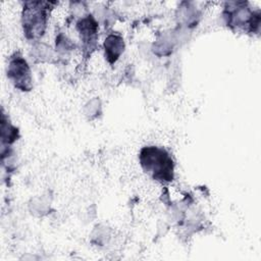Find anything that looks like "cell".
Here are the masks:
<instances>
[{"mask_svg": "<svg viewBox=\"0 0 261 261\" xmlns=\"http://www.w3.org/2000/svg\"><path fill=\"white\" fill-rule=\"evenodd\" d=\"M176 17L181 25L190 28L198 22L199 11L197 7L191 2H181L177 8Z\"/></svg>", "mask_w": 261, "mask_h": 261, "instance_id": "7", "label": "cell"}, {"mask_svg": "<svg viewBox=\"0 0 261 261\" xmlns=\"http://www.w3.org/2000/svg\"><path fill=\"white\" fill-rule=\"evenodd\" d=\"M139 161L143 170L154 180L167 184L174 178V161L163 147L145 146L141 149Z\"/></svg>", "mask_w": 261, "mask_h": 261, "instance_id": "1", "label": "cell"}, {"mask_svg": "<svg viewBox=\"0 0 261 261\" xmlns=\"http://www.w3.org/2000/svg\"><path fill=\"white\" fill-rule=\"evenodd\" d=\"M52 4L44 1H25L22 3L20 22L23 35L29 41H41V38L45 35L49 19V8Z\"/></svg>", "mask_w": 261, "mask_h": 261, "instance_id": "2", "label": "cell"}, {"mask_svg": "<svg viewBox=\"0 0 261 261\" xmlns=\"http://www.w3.org/2000/svg\"><path fill=\"white\" fill-rule=\"evenodd\" d=\"M225 23L230 28L255 32L259 29L260 13L254 11L247 2H227L223 12Z\"/></svg>", "mask_w": 261, "mask_h": 261, "instance_id": "3", "label": "cell"}, {"mask_svg": "<svg viewBox=\"0 0 261 261\" xmlns=\"http://www.w3.org/2000/svg\"><path fill=\"white\" fill-rule=\"evenodd\" d=\"M19 137L18 128L9 120V117L2 112L1 115V147H11Z\"/></svg>", "mask_w": 261, "mask_h": 261, "instance_id": "8", "label": "cell"}, {"mask_svg": "<svg viewBox=\"0 0 261 261\" xmlns=\"http://www.w3.org/2000/svg\"><path fill=\"white\" fill-rule=\"evenodd\" d=\"M54 57H57L56 52L52 50V48L41 42H34L32 47V58L39 62H50Z\"/></svg>", "mask_w": 261, "mask_h": 261, "instance_id": "9", "label": "cell"}, {"mask_svg": "<svg viewBox=\"0 0 261 261\" xmlns=\"http://www.w3.org/2000/svg\"><path fill=\"white\" fill-rule=\"evenodd\" d=\"M75 31L79 35L83 49L88 52L94 50L97 46L99 21L91 12L76 19Z\"/></svg>", "mask_w": 261, "mask_h": 261, "instance_id": "5", "label": "cell"}, {"mask_svg": "<svg viewBox=\"0 0 261 261\" xmlns=\"http://www.w3.org/2000/svg\"><path fill=\"white\" fill-rule=\"evenodd\" d=\"M86 115H88L90 118L96 117L98 113H100V109H101V104L99 102V100L97 99H93L91 100L87 105H86Z\"/></svg>", "mask_w": 261, "mask_h": 261, "instance_id": "10", "label": "cell"}, {"mask_svg": "<svg viewBox=\"0 0 261 261\" xmlns=\"http://www.w3.org/2000/svg\"><path fill=\"white\" fill-rule=\"evenodd\" d=\"M6 74L9 82L20 92H30L33 89V74L28 60L15 52L8 58Z\"/></svg>", "mask_w": 261, "mask_h": 261, "instance_id": "4", "label": "cell"}, {"mask_svg": "<svg viewBox=\"0 0 261 261\" xmlns=\"http://www.w3.org/2000/svg\"><path fill=\"white\" fill-rule=\"evenodd\" d=\"M125 49V43L121 35L110 33L106 36L103 42V50L106 61L109 64H114L122 55Z\"/></svg>", "mask_w": 261, "mask_h": 261, "instance_id": "6", "label": "cell"}]
</instances>
